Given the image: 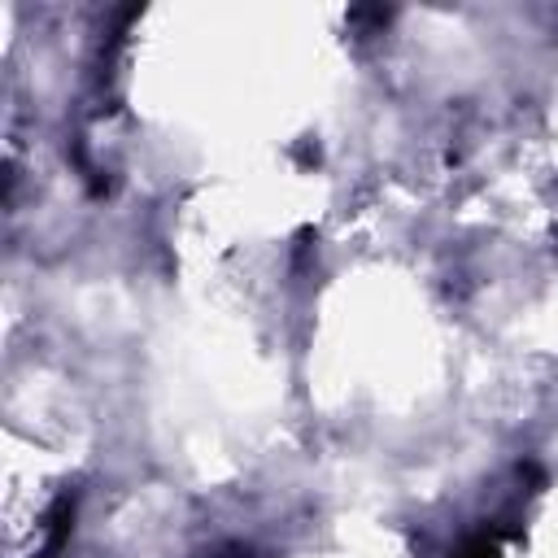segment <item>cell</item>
<instances>
[{"instance_id":"cell-1","label":"cell","mask_w":558,"mask_h":558,"mask_svg":"<svg viewBox=\"0 0 558 558\" xmlns=\"http://www.w3.org/2000/svg\"><path fill=\"white\" fill-rule=\"evenodd\" d=\"M70 527H74V493H61L52 501V510H48V536H44L39 558H57L61 545L70 541Z\"/></svg>"},{"instance_id":"cell-2","label":"cell","mask_w":558,"mask_h":558,"mask_svg":"<svg viewBox=\"0 0 558 558\" xmlns=\"http://www.w3.org/2000/svg\"><path fill=\"white\" fill-rule=\"evenodd\" d=\"M506 536H514L510 527H488V532H475L462 549H458V558H501V549H497V541H506Z\"/></svg>"},{"instance_id":"cell-3","label":"cell","mask_w":558,"mask_h":558,"mask_svg":"<svg viewBox=\"0 0 558 558\" xmlns=\"http://www.w3.org/2000/svg\"><path fill=\"white\" fill-rule=\"evenodd\" d=\"M292 157H296L301 166H310V161H318V148H314V144H296V148H292Z\"/></svg>"},{"instance_id":"cell-4","label":"cell","mask_w":558,"mask_h":558,"mask_svg":"<svg viewBox=\"0 0 558 558\" xmlns=\"http://www.w3.org/2000/svg\"><path fill=\"white\" fill-rule=\"evenodd\" d=\"M222 558H253V554H244V549H231V554H222Z\"/></svg>"}]
</instances>
